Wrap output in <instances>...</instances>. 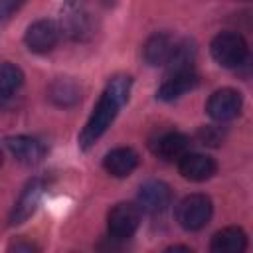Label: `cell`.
Returning <instances> with one entry per match:
<instances>
[{
  "label": "cell",
  "mask_w": 253,
  "mask_h": 253,
  "mask_svg": "<svg viewBox=\"0 0 253 253\" xmlns=\"http://www.w3.org/2000/svg\"><path fill=\"white\" fill-rule=\"evenodd\" d=\"M128 93H130V77L117 75L107 83L93 115L89 117L85 128L79 134V146L83 150L91 148L105 134V130L111 126V123L119 115L121 107L128 101Z\"/></svg>",
  "instance_id": "6da1fadb"
},
{
  "label": "cell",
  "mask_w": 253,
  "mask_h": 253,
  "mask_svg": "<svg viewBox=\"0 0 253 253\" xmlns=\"http://www.w3.org/2000/svg\"><path fill=\"white\" fill-rule=\"evenodd\" d=\"M211 200L206 194H190L176 208V219L186 231H198L211 219Z\"/></svg>",
  "instance_id": "7a4b0ae2"
},
{
  "label": "cell",
  "mask_w": 253,
  "mask_h": 253,
  "mask_svg": "<svg viewBox=\"0 0 253 253\" xmlns=\"http://www.w3.org/2000/svg\"><path fill=\"white\" fill-rule=\"evenodd\" d=\"M210 51L221 67H239L247 59V42L235 32H221L211 40Z\"/></svg>",
  "instance_id": "3957f363"
},
{
  "label": "cell",
  "mask_w": 253,
  "mask_h": 253,
  "mask_svg": "<svg viewBox=\"0 0 253 253\" xmlns=\"http://www.w3.org/2000/svg\"><path fill=\"white\" fill-rule=\"evenodd\" d=\"M140 223V210L134 204H117L107 217L109 233L115 239H128L134 235Z\"/></svg>",
  "instance_id": "277c9868"
},
{
  "label": "cell",
  "mask_w": 253,
  "mask_h": 253,
  "mask_svg": "<svg viewBox=\"0 0 253 253\" xmlns=\"http://www.w3.org/2000/svg\"><path fill=\"white\" fill-rule=\"evenodd\" d=\"M241 105H243L241 93L225 87V89H217L215 93H211V97L208 99L206 111L213 121L225 123V121L235 119L241 113Z\"/></svg>",
  "instance_id": "5b68a950"
},
{
  "label": "cell",
  "mask_w": 253,
  "mask_h": 253,
  "mask_svg": "<svg viewBox=\"0 0 253 253\" xmlns=\"http://www.w3.org/2000/svg\"><path fill=\"white\" fill-rule=\"evenodd\" d=\"M136 202H138L140 211H146L152 215L162 213L172 202V192H170L168 184L158 182V180H150V182L140 186V190L136 194Z\"/></svg>",
  "instance_id": "8992f818"
},
{
  "label": "cell",
  "mask_w": 253,
  "mask_h": 253,
  "mask_svg": "<svg viewBox=\"0 0 253 253\" xmlns=\"http://www.w3.org/2000/svg\"><path fill=\"white\" fill-rule=\"evenodd\" d=\"M26 45L36 53H45L53 49L59 42V28L51 20H38L26 30Z\"/></svg>",
  "instance_id": "52a82bcc"
},
{
  "label": "cell",
  "mask_w": 253,
  "mask_h": 253,
  "mask_svg": "<svg viewBox=\"0 0 253 253\" xmlns=\"http://www.w3.org/2000/svg\"><path fill=\"white\" fill-rule=\"evenodd\" d=\"M178 170L186 180L192 182H204L215 174V162L213 158L200 154V152H186L178 158Z\"/></svg>",
  "instance_id": "ba28073f"
},
{
  "label": "cell",
  "mask_w": 253,
  "mask_h": 253,
  "mask_svg": "<svg viewBox=\"0 0 253 253\" xmlns=\"http://www.w3.org/2000/svg\"><path fill=\"white\" fill-rule=\"evenodd\" d=\"M42 194H43V182L42 180H32L24 192L20 194L12 213H10V223L12 225H18L22 221H26L34 211L36 208L40 206V200H42Z\"/></svg>",
  "instance_id": "9c48e42d"
},
{
  "label": "cell",
  "mask_w": 253,
  "mask_h": 253,
  "mask_svg": "<svg viewBox=\"0 0 253 253\" xmlns=\"http://www.w3.org/2000/svg\"><path fill=\"white\" fill-rule=\"evenodd\" d=\"M198 85V75L194 69H184V71H174L170 77L160 85L158 89V99L162 101H174L182 97L186 91L194 89Z\"/></svg>",
  "instance_id": "30bf717a"
},
{
  "label": "cell",
  "mask_w": 253,
  "mask_h": 253,
  "mask_svg": "<svg viewBox=\"0 0 253 253\" xmlns=\"http://www.w3.org/2000/svg\"><path fill=\"white\" fill-rule=\"evenodd\" d=\"M6 144H8L10 152L14 154V158L22 164H38L45 154L43 144L32 136H24V134L10 136V138H6Z\"/></svg>",
  "instance_id": "8fae6325"
},
{
  "label": "cell",
  "mask_w": 253,
  "mask_h": 253,
  "mask_svg": "<svg viewBox=\"0 0 253 253\" xmlns=\"http://www.w3.org/2000/svg\"><path fill=\"white\" fill-rule=\"evenodd\" d=\"M103 166L105 170L115 176V178H125L128 174L134 172V168L138 166V154L132 150V148H126V146H121V148H115L111 150L105 160H103Z\"/></svg>",
  "instance_id": "7c38bea8"
},
{
  "label": "cell",
  "mask_w": 253,
  "mask_h": 253,
  "mask_svg": "<svg viewBox=\"0 0 253 253\" xmlns=\"http://www.w3.org/2000/svg\"><path fill=\"white\" fill-rule=\"evenodd\" d=\"M188 144L190 140L186 134L170 130L158 136V140L154 142V152L164 160H178L180 156L188 152Z\"/></svg>",
  "instance_id": "4fadbf2b"
},
{
  "label": "cell",
  "mask_w": 253,
  "mask_h": 253,
  "mask_svg": "<svg viewBox=\"0 0 253 253\" xmlns=\"http://www.w3.org/2000/svg\"><path fill=\"white\" fill-rule=\"evenodd\" d=\"M210 247L215 253H241L247 247V235L239 227H225L211 237Z\"/></svg>",
  "instance_id": "5bb4252c"
},
{
  "label": "cell",
  "mask_w": 253,
  "mask_h": 253,
  "mask_svg": "<svg viewBox=\"0 0 253 253\" xmlns=\"http://www.w3.org/2000/svg\"><path fill=\"white\" fill-rule=\"evenodd\" d=\"M176 42L168 34H154L144 43V59L148 65H166Z\"/></svg>",
  "instance_id": "9a60e30c"
},
{
  "label": "cell",
  "mask_w": 253,
  "mask_h": 253,
  "mask_svg": "<svg viewBox=\"0 0 253 253\" xmlns=\"http://www.w3.org/2000/svg\"><path fill=\"white\" fill-rule=\"evenodd\" d=\"M24 83V73L14 63H2L0 65V101L10 99Z\"/></svg>",
  "instance_id": "2e32d148"
},
{
  "label": "cell",
  "mask_w": 253,
  "mask_h": 253,
  "mask_svg": "<svg viewBox=\"0 0 253 253\" xmlns=\"http://www.w3.org/2000/svg\"><path fill=\"white\" fill-rule=\"evenodd\" d=\"M79 87L71 79H57L49 87V99L59 107H71L79 101Z\"/></svg>",
  "instance_id": "e0dca14e"
},
{
  "label": "cell",
  "mask_w": 253,
  "mask_h": 253,
  "mask_svg": "<svg viewBox=\"0 0 253 253\" xmlns=\"http://www.w3.org/2000/svg\"><path fill=\"white\" fill-rule=\"evenodd\" d=\"M22 4H24V0H0V18L12 16Z\"/></svg>",
  "instance_id": "ac0fdd59"
},
{
  "label": "cell",
  "mask_w": 253,
  "mask_h": 253,
  "mask_svg": "<svg viewBox=\"0 0 253 253\" xmlns=\"http://www.w3.org/2000/svg\"><path fill=\"white\" fill-rule=\"evenodd\" d=\"M12 249H16V251H20V249L32 251V249H34V245H32V243H16V245H12Z\"/></svg>",
  "instance_id": "d6986e66"
},
{
  "label": "cell",
  "mask_w": 253,
  "mask_h": 253,
  "mask_svg": "<svg viewBox=\"0 0 253 253\" xmlns=\"http://www.w3.org/2000/svg\"><path fill=\"white\" fill-rule=\"evenodd\" d=\"M0 164H2V152H0Z\"/></svg>",
  "instance_id": "ffe728a7"
}]
</instances>
